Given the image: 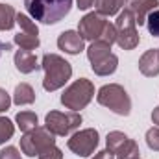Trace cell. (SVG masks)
Segmentation results:
<instances>
[{
	"label": "cell",
	"instance_id": "obj_1",
	"mask_svg": "<svg viewBox=\"0 0 159 159\" xmlns=\"http://www.w3.org/2000/svg\"><path fill=\"white\" fill-rule=\"evenodd\" d=\"M41 69L44 70L43 87H44V91H50V93L61 89L70 80V76H72L70 63L65 57L57 56V54H44Z\"/></svg>",
	"mask_w": 159,
	"mask_h": 159
},
{
	"label": "cell",
	"instance_id": "obj_2",
	"mask_svg": "<svg viewBox=\"0 0 159 159\" xmlns=\"http://www.w3.org/2000/svg\"><path fill=\"white\" fill-rule=\"evenodd\" d=\"M28 13L43 24H56L69 15L72 0H24Z\"/></svg>",
	"mask_w": 159,
	"mask_h": 159
},
{
	"label": "cell",
	"instance_id": "obj_3",
	"mask_svg": "<svg viewBox=\"0 0 159 159\" xmlns=\"http://www.w3.org/2000/svg\"><path fill=\"white\" fill-rule=\"evenodd\" d=\"M96 100L100 106L111 109L113 113H117L120 117H128L131 111V100H129L126 89L119 83H109V85L100 87Z\"/></svg>",
	"mask_w": 159,
	"mask_h": 159
},
{
	"label": "cell",
	"instance_id": "obj_4",
	"mask_svg": "<svg viewBox=\"0 0 159 159\" xmlns=\"http://www.w3.org/2000/svg\"><path fill=\"white\" fill-rule=\"evenodd\" d=\"M93 96H94V85L87 78H80L65 89V93L61 94V104L70 111H80L87 107Z\"/></svg>",
	"mask_w": 159,
	"mask_h": 159
},
{
	"label": "cell",
	"instance_id": "obj_5",
	"mask_svg": "<svg viewBox=\"0 0 159 159\" xmlns=\"http://www.w3.org/2000/svg\"><path fill=\"white\" fill-rule=\"evenodd\" d=\"M117 44L122 50H133L139 44V32H137V22H135V15L129 7H124V11H120L117 17Z\"/></svg>",
	"mask_w": 159,
	"mask_h": 159
},
{
	"label": "cell",
	"instance_id": "obj_6",
	"mask_svg": "<svg viewBox=\"0 0 159 159\" xmlns=\"http://www.w3.org/2000/svg\"><path fill=\"white\" fill-rule=\"evenodd\" d=\"M81 124V115L78 111H69V113H61V111H50L44 119V128L54 133L56 137H65L70 135L72 131H76Z\"/></svg>",
	"mask_w": 159,
	"mask_h": 159
},
{
	"label": "cell",
	"instance_id": "obj_7",
	"mask_svg": "<svg viewBox=\"0 0 159 159\" xmlns=\"http://www.w3.org/2000/svg\"><path fill=\"white\" fill-rule=\"evenodd\" d=\"M56 135L54 133H50L44 126L41 128H34L32 131H28V133H24L22 135V139H20V150H22V154H26L28 157H35V156H39L41 150H44L46 146H52V144H56V139H54Z\"/></svg>",
	"mask_w": 159,
	"mask_h": 159
},
{
	"label": "cell",
	"instance_id": "obj_8",
	"mask_svg": "<svg viewBox=\"0 0 159 159\" xmlns=\"http://www.w3.org/2000/svg\"><path fill=\"white\" fill-rule=\"evenodd\" d=\"M98 139L100 137H98V131L94 128H85V129H80V131L70 135L67 146L70 152H74L80 157H89L96 150Z\"/></svg>",
	"mask_w": 159,
	"mask_h": 159
},
{
	"label": "cell",
	"instance_id": "obj_9",
	"mask_svg": "<svg viewBox=\"0 0 159 159\" xmlns=\"http://www.w3.org/2000/svg\"><path fill=\"white\" fill-rule=\"evenodd\" d=\"M106 26H107L106 17L96 13V11H93V13H87L83 19H80L78 34L81 35L83 41H96L102 37Z\"/></svg>",
	"mask_w": 159,
	"mask_h": 159
},
{
	"label": "cell",
	"instance_id": "obj_10",
	"mask_svg": "<svg viewBox=\"0 0 159 159\" xmlns=\"http://www.w3.org/2000/svg\"><path fill=\"white\" fill-rule=\"evenodd\" d=\"M57 46H59V50H63V52L74 56V54H80V52L83 50L85 41L81 39V35H80L78 32L67 30V32H63V34L57 37Z\"/></svg>",
	"mask_w": 159,
	"mask_h": 159
},
{
	"label": "cell",
	"instance_id": "obj_11",
	"mask_svg": "<svg viewBox=\"0 0 159 159\" xmlns=\"http://www.w3.org/2000/svg\"><path fill=\"white\" fill-rule=\"evenodd\" d=\"M139 70H141V74H144L148 78L159 76V50L152 48V50H146L141 56V59H139Z\"/></svg>",
	"mask_w": 159,
	"mask_h": 159
},
{
	"label": "cell",
	"instance_id": "obj_12",
	"mask_svg": "<svg viewBox=\"0 0 159 159\" xmlns=\"http://www.w3.org/2000/svg\"><path fill=\"white\" fill-rule=\"evenodd\" d=\"M15 67L22 74H30V72L41 69V65L37 63V56L30 50H17L15 52Z\"/></svg>",
	"mask_w": 159,
	"mask_h": 159
},
{
	"label": "cell",
	"instance_id": "obj_13",
	"mask_svg": "<svg viewBox=\"0 0 159 159\" xmlns=\"http://www.w3.org/2000/svg\"><path fill=\"white\" fill-rule=\"evenodd\" d=\"M159 0H139V2H133V4H128V7L133 11L135 15V22L139 26H143L146 22V17L148 13H152L154 9H157Z\"/></svg>",
	"mask_w": 159,
	"mask_h": 159
},
{
	"label": "cell",
	"instance_id": "obj_14",
	"mask_svg": "<svg viewBox=\"0 0 159 159\" xmlns=\"http://www.w3.org/2000/svg\"><path fill=\"white\" fill-rule=\"evenodd\" d=\"M109 54H111V44H109V43H106V41H102V39L93 41V43H91V46L87 48V57H89L91 65H94V63H98V61L106 59Z\"/></svg>",
	"mask_w": 159,
	"mask_h": 159
},
{
	"label": "cell",
	"instance_id": "obj_15",
	"mask_svg": "<svg viewBox=\"0 0 159 159\" xmlns=\"http://www.w3.org/2000/svg\"><path fill=\"white\" fill-rule=\"evenodd\" d=\"M13 102L17 106H28L35 102V91L32 89L30 83H19L13 93Z\"/></svg>",
	"mask_w": 159,
	"mask_h": 159
},
{
	"label": "cell",
	"instance_id": "obj_16",
	"mask_svg": "<svg viewBox=\"0 0 159 159\" xmlns=\"http://www.w3.org/2000/svg\"><path fill=\"white\" fill-rule=\"evenodd\" d=\"M117 65H119V57H117L115 54H109L106 59H102V61L91 65V69H93V72L98 74V76H109V74H113V72L117 70Z\"/></svg>",
	"mask_w": 159,
	"mask_h": 159
},
{
	"label": "cell",
	"instance_id": "obj_17",
	"mask_svg": "<svg viewBox=\"0 0 159 159\" xmlns=\"http://www.w3.org/2000/svg\"><path fill=\"white\" fill-rule=\"evenodd\" d=\"M94 9L96 13L104 15V17H111L120 13V7L124 6V0H94Z\"/></svg>",
	"mask_w": 159,
	"mask_h": 159
},
{
	"label": "cell",
	"instance_id": "obj_18",
	"mask_svg": "<svg viewBox=\"0 0 159 159\" xmlns=\"http://www.w3.org/2000/svg\"><path fill=\"white\" fill-rule=\"evenodd\" d=\"M17 24V11L9 4H0V32L11 30Z\"/></svg>",
	"mask_w": 159,
	"mask_h": 159
},
{
	"label": "cell",
	"instance_id": "obj_19",
	"mask_svg": "<svg viewBox=\"0 0 159 159\" xmlns=\"http://www.w3.org/2000/svg\"><path fill=\"white\" fill-rule=\"evenodd\" d=\"M17 126L20 128V131H24V133H28V131H32L34 128H37V115L34 113V111H20V113H17Z\"/></svg>",
	"mask_w": 159,
	"mask_h": 159
},
{
	"label": "cell",
	"instance_id": "obj_20",
	"mask_svg": "<svg viewBox=\"0 0 159 159\" xmlns=\"http://www.w3.org/2000/svg\"><path fill=\"white\" fill-rule=\"evenodd\" d=\"M139 144L133 141V139H129L128 137V141L120 146V150L115 154V157L117 159H139Z\"/></svg>",
	"mask_w": 159,
	"mask_h": 159
},
{
	"label": "cell",
	"instance_id": "obj_21",
	"mask_svg": "<svg viewBox=\"0 0 159 159\" xmlns=\"http://www.w3.org/2000/svg\"><path fill=\"white\" fill-rule=\"evenodd\" d=\"M15 44L20 48V50H35L37 46H39V37H35V35H30V34H24V32H19L17 35H15Z\"/></svg>",
	"mask_w": 159,
	"mask_h": 159
},
{
	"label": "cell",
	"instance_id": "obj_22",
	"mask_svg": "<svg viewBox=\"0 0 159 159\" xmlns=\"http://www.w3.org/2000/svg\"><path fill=\"white\" fill-rule=\"evenodd\" d=\"M128 141V135L122 133V131H109L107 137H106V144H107V150L117 154L120 150V146Z\"/></svg>",
	"mask_w": 159,
	"mask_h": 159
},
{
	"label": "cell",
	"instance_id": "obj_23",
	"mask_svg": "<svg viewBox=\"0 0 159 159\" xmlns=\"http://www.w3.org/2000/svg\"><path fill=\"white\" fill-rule=\"evenodd\" d=\"M17 24L20 26V30H22L24 34H30V35L39 37V28H37V24H35L28 15H24V13H17Z\"/></svg>",
	"mask_w": 159,
	"mask_h": 159
},
{
	"label": "cell",
	"instance_id": "obj_24",
	"mask_svg": "<svg viewBox=\"0 0 159 159\" xmlns=\"http://www.w3.org/2000/svg\"><path fill=\"white\" fill-rule=\"evenodd\" d=\"M13 133H15L13 122L9 119H6V117H0V144L7 143V141L13 137Z\"/></svg>",
	"mask_w": 159,
	"mask_h": 159
},
{
	"label": "cell",
	"instance_id": "obj_25",
	"mask_svg": "<svg viewBox=\"0 0 159 159\" xmlns=\"http://www.w3.org/2000/svg\"><path fill=\"white\" fill-rule=\"evenodd\" d=\"M146 28H148V32H150V35H154V37H159V9H154L152 13H148V17H146Z\"/></svg>",
	"mask_w": 159,
	"mask_h": 159
},
{
	"label": "cell",
	"instance_id": "obj_26",
	"mask_svg": "<svg viewBox=\"0 0 159 159\" xmlns=\"http://www.w3.org/2000/svg\"><path fill=\"white\" fill-rule=\"evenodd\" d=\"M37 159H63V154L56 144H52V146H46L44 150H41Z\"/></svg>",
	"mask_w": 159,
	"mask_h": 159
},
{
	"label": "cell",
	"instance_id": "obj_27",
	"mask_svg": "<svg viewBox=\"0 0 159 159\" xmlns=\"http://www.w3.org/2000/svg\"><path fill=\"white\" fill-rule=\"evenodd\" d=\"M146 144L150 150L159 152V128H152L146 131Z\"/></svg>",
	"mask_w": 159,
	"mask_h": 159
},
{
	"label": "cell",
	"instance_id": "obj_28",
	"mask_svg": "<svg viewBox=\"0 0 159 159\" xmlns=\"http://www.w3.org/2000/svg\"><path fill=\"white\" fill-rule=\"evenodd\" d=\"M100 39L106 41V43H109V44L117 43V28H115V24L107 22V26H106V30H104V34H102Z\"/></svg>",
	"mask_w": 159,
	"mask_h": 159
},
{
	"label": "cell",
	"instance_id": "obj_29",
	"mask_svg": "<svg viewBox=\"0 0 159 159\" xmlns=\"http://www.w3.org/2000/svg\"><path fill=\"white\" fill-rule=\"evenodd\" d=\"M0 159H22V157H20V152L15 146H6V148L0 150Z\"/></svg>",
	"mask_w": 159,
	"mask_h": 159
},
{
	"label": "cell",
	"instance_id": "obj_30",
	"mask_svg": "<svg viewBox=\"0 0 159 159\" xmlns=\"http://www.w3.org/2000/svg\"><path fill=\"white\" fill-rule=\"evenodd\" d=\"M9 106H11V98H9V94L6 93V89L0 87V113H2V111H7Z\"/></svg>",
	"mask_w": 159,
	"mask_h": 159
},
{
	"label": "cell",
	"instance_id": "obj_31",
	"mask_svg": "<svg viewBox=\"0 0 159 159\" xmlns=\"http://www.w3.org/2000/svg\"><path fill=\"white\" fill-rule=\"evenodd\" d=\"M93 159H115V154H113V152H109V150L106 148V150L98 152V154H96Z\"/></svg>",
	"mask_w": 159,
	"mask_h": 159
},
{
	"label": "cell",
	"instance_id": "obj_32",
	"mask_svg": "<svg viewBox=\"0 0 159 159\" xmlns=\"http://www.w3.org/2000/svg\"><path fill=\"white\" fill-rule=\"evenodd\" d=\"M76 4H78L80 9H89L94 4V0H76Z\"/></svg>",
	"mask_w": 159,
	"mask_h": 159
},
{
	"label": "cell",
	"instance_id": "obj_33",
	"mask_svg": "<svg viewBox=\"0 0 159 159\" xmlns=\"http://www.w3.org/2000/svg\"><path fill=\"white\" fill-rule=\"evenodd\" d=\"M152 122L159 128V107H156V109L152 111Z\"/></svg>",
	"mask_w": 159,
	"mask_h": 159
},
{
	"label": "cell",
	"instance_id": "obj_34",
	"mask_svg": "<svg viewBox=\"0 0 159 159\" xmlns=\"http://www.w3.org/2000/svg\"><path fill=\"white\" fill-rule=\"evenodd\" d=\"M9 48H11L9 43H2V41H0V56H2V50H9Z\"/></svg>",
	"mask_w": 159,
	"mask_h": 159
},
{
	"label": "cell",
	"instance_id": "obj_35",
	"mask_svg": "<svg viewBox=\"0 0 159 159\" xmlns=\"http://www.w3.org/2000/svg\"><path fill=\"white\" fill-rule=\"evenodd\" d=\"M128 4H133V2H139V0H126Z\"/></svg>",
	"mask_w": 159,
	"mask_h": 159
}]
</instances>
